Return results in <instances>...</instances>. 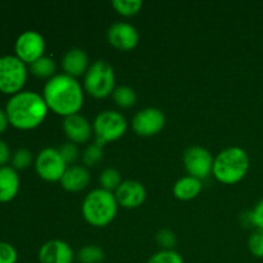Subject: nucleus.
<instances>
[{
	"label": "nucleus",
	"instance_id": "obj_1",
	"mask_svg": "<svg viewBox=\"0 0 263 263\" xmlns=\"http://www.w3.org/2000/svg\"><path fill=\"white\" fill-rule=\"evenodd\" d=\"M41 95L49 110L63 118L79 115L84 107L85 90L82 84L63 72L45 82Z\"/></svg>",
	"mask_w": 263,
	"mask_h": 263
},
{
	"label": "nucleus",
	"instance_id": "obj_2",
	"mask_svg": "<svg viewBox=\"0 0 263 263\" xmlns=\"http://www.w3.org/2000/svg\"><path fill=\"white\" fill-rule=\"evenodd\" d=\"M48 112L49 108L43 95L30 90H23L10 97L5 107L9 125L21 131L37 128L45 121Z\"/></svg>",
	"mask_w": 263,
	"mask_h": 263
},
{
	"label": "nucleus",
	"instance_id": "obj_3",
	"mask_svg": "<svg viewBox=\"0 0 263 263\" xmlns=\"http://www.w3.org/2000/svg\"><path fill=\"white\" fill-rule=\"evenodd\" d=\"M251 166L248 153L240 146H229L215 157L212 175L223 185H235L247 176Z\"/></svg>",
	"mask_w": 263,
	"mask_h": 263
},
{
	"label": "nucleus",
	"instance_id": "obj_4",
	"mask_svg": "<svg viewBox=\"0 0 263 263\" xmlns=\"http://www.w3.org/2000/svg\"><path fill=\"white\" fill-rule=\"evenodd\" d=\"M115 193L98 187L87 193L81 204L84 220L92 228H105L113 222L118 212Z\"/></svg>",
	"mask_w": 263,
	"mask_h": 263
},
{
	"label": "nucleus",
	"instance_id": "obj_5",
	"mask_svg": "<svg viewBox=\"0 0 263 263\" xmlns=\"http://www.w3.org/2000/svg\"><path fill=\"white\" fill-rule=\"evenodd\" d=\"M82 87L85 94L94 99H105L115 91L116 72L112 64L104 59H98L90 64L86 74L84 76Z\"/></svg>",
	"mask_w": 263,
	"mask_h": 263
},
{
	"label": "nucleus",
	"instance_id": "obj_6",
	"mask_svg": "<svg viewBox=\"0 0 263 263\" xmlns=\"http://www.w3.org/2000/svg\"><path fill=\"white\" fill-rule=\"evenodd\" d=\"M128 123L122 113L117 110H103L92 121V133L95 143L104 146L122 138L126 134Z\"/></svg>",
	"mask_w": 263,
	"mask_h": 263
},
{
	"label": "nucleus",
	"instance_id": "obj_7",
	"mask_svg": "<svg viewBox=\"0 0 263 263\" xmlns=\"http://www.w3.org/2000/svg\"><path fill=\"white\" fill-rule=\"evenodd\" d=\"M28 77L27 64L15 55L0 57V92L5 95L23 91Z\"/></svg>",
	"mask_w": 263,
	"mask_h": 263
},
{
	"label": "nucleus",
	"instance_id": "obj_8",
	"mask_svg": "<svg viewBox=\"0 0 263 263\" xmlns=\"http://www.w3.org/2000/svg\"><path fill=\"white\" fill-rule=\"evenodd\" d=\"M66 162L57 148H44L35 158V171L41 180L46 182L61 181L67 170Z\"/></svg>",
	"mask_w": 263,
	"mask_h": 263
},
{
	"label": "nucleus",
	"instance_id": "obj_9",
	"mask_svg": "<svg viewBox=\"0 0 263 263\" xmlns=\"http://www.w3.org/2000/svg\"><path fill=\"white\" fill-rule=\"evenodd\" d=\"M215 158L208 149L200 145H193L185 149L182 154V163L187 175L197 179H207L212 175Z\"/></svg>",
	"mask_w": 263,
	"mask_h": 263
},
{
	"label": "nucleus",
	"instance_id": "obj_10",
	"mask_svg": "<svg viewBox=\"0 0 263 263\" xmlns=\"http://www.w3.org/2000/svg\"><path fill=\"white\" fill-rule=\"evenodd\" d=\"M45 39L37 31L28 30L21 33L14 43V55L26 63L32 64L45 53Z\"/></svg>",
	"mask_w": 263,
	"mask_h": 263
},
{
	"label": "nucleus",
	"instance_id": "obj_11",
	"mask_svg": "<svg viewBox=\"0 0 263 263\" xmlns=\"http://www.w3.org/2000/svg\"><path fill=\"white\" fill-rule=\"evenodd\" d=\"M166 126V115L154 107L140 109L133 118V130L141 138H152L161 133Z\"/></svg>",
	"mask_w": 263,
	"mask_h": 263
},
{
	"label": "nucleus",
	"instance_id": "obj_12",
	"mask_svg": "<svg viewBox=\"0 0 263 263\" xmlns=\"http://www.w3.org/2000/svg\"><path fill=\"white\" fill-rule=\"evenodd\" d=\"M107 40L116 50L131 51L138 46L140 36L135 26L131 23L116 22L108 28Z\"/></svg>",
	"mask_w": 263,
	"mask_h": 263
},
{
	"label": "nucleus",
	"instance_id": "obj_13",
	"mask_svg": "<svg viewBox=\"0 0 263 263\" xmlns=\"http://www.w3.org/2000/svg\"><path fill=\"white\" fill-rule=\"evenodd\" d=\"M115 197L120 207L125 210H135L141 207L146 199V189L140 181L125 180L115 192Z\"/></svg>",
	"mask_w": 263,
	"mask_h": 263
},
{
	"label": "nucleus",
	"instance_id": "obj_14",
	"mask_svg": "<svg viewBox=\"0 0 263 263\" xmlns=\"http://www.w3.org/2000/svg\"><path fill=\"white\" fill-rule=\"evenodd\" d=\"M39 262L40 263H73L76 259L73 249L67 241L53 239L39 249Z\"/></svg>",
	"mask_w": 263,
	"mask_h": 263
},
{
	"label": "nucleus",
	"instance_id": "obj_15",
	"mask_svg": "<svg viewBox=\"0 0 263 263\" xmlns=\"http://www.w3.org/2000/svg\"><path fill=\"white\" fill-rule=\"evenodd\" d=\"M62 127H63L64 135L68 139V141L76 144V145L87 144L94 134L92 133V123H90L89 120L80 113L63 118Z\"/></svg>",
	"mask_w": 263,
	"mask_h": 263
},
{
	"label": "nucleus",
	"instance_id": "obj_16",
	"mask_svg": "<svg viewBox=\"0 0 263 263\" xmlns=\"http://www.w3.org/2000/svg\"><path fill=\"white\" fill-rule=\"evenodd\" d=\"M90 59L86 51L81 48H72L63 55L61 62L63 73L73 79L84 77L90 67Z\"/></svg>",
	"mask_w": 263,
	"mask_h": 263
},
{
	"label": "nucleus",
	"instance_id": "obj_17",
	"mask_svg": "<svg viewBox=\"0 0 263 263\" xmlns=\"http://www.w3.org/2000/svg\"><path fill=\"white\" fill-rule=\"evenodd\" d=\"M90 180L91 176L87 167H85L84 164H73L67 167L59 182L66 192L80 193L89 186Z\"/></svg>",
	"mask_w": 263,
	"mask_h": 263
},
{
	"label": "nucleus",
	"instance_id": "obj_18",
	"mask_svg": "<svg viewBox=\"0 0 263 263\" xmlns=\"http://www.w3.org/2000/svg\"><path fill=\"white\" fill-rule=\"evenodd\" d=\"M20 175L12 166L0 167V203H9L20 192Z\"/></svg>",
	"mask_w": 263,
	"mask_h": 263
},
{
	"label": "nucleus",
	"instance_id": "obj_19",
	"mask_svg": "<svg viewBox=\"0 0 263 263\" xmlns=\"http://www.w3.org/2000/svg\"><path fill=\"white\" fill-rule=\"evenodd\" d=\"M203 190V182L202 180L197 179L186 175L177 180L172 186V193L176 199L181 200V202H189V200L195 199L198 195L202 193Z\"/></svg>",
	"mask_w": 263,
	"mask_h": 263
},
{
	"label": "nucleus",
	"instance_id": "obj_20",
	"mask_svg": "<svg viewBox=\"0 0 263 263\" xmlns=\"http://www.w3.org/2000/svg\"><path fill=\"white\" fill-rule=\"evenodd\" d=\"M28 69L35 77L48 81L57 74V63L53 58L44 55L36 62H33L32 64H30Z\"/></svg>",
	"mask_w": 263,
	"mask_h": 263
},
{
	"label": "nucleus",
	"instance_id": "obj_21",
	"mask_svg": "<svg viewBox=\"0 0 263 263\" xmlns=\"http://www.w3.org/2000/svg\"><path fill=\"white\" fill-rule=\"evenodd\" d=\"M112 99L115 104L121 109H130L138 102V95L133 87L127 86V85H121L115 89Z\"/></svg>",
	"mask_w": 263,
	"mask_h": 263
},
{
	"label": "nucleus",
	"instance_id": "obj_22",
	"mask_svg": "<svg viewBox=\"0 0 263 263\" xmlns=\"http://www.w3.org/2000/svg\"><path fill=\"white\" fill-rule=\"evenodd\" d=\"M99 184L102 189L115 193L120 187V185L122 184V177H121L120 171L113 168V167H108V168L103 170L99 176Z\"/></svg>",
	"mask_w": 263,
	"mask_h": 263
},
{
	"label": "nucleus",
	"instance_id": "obj_23",
	"mask_svg": "<svg viewBox=\"0 0 263 263\" xmlns=\"http://www.w3.org/2000/svg\"><path fill=\"white\" fill-rule=\"evenodd\" d=\"M104 258V251L100 247L94 246V244L82 247L76 254V259L80 263H102Z\"/></svg>",
	"mask_w": 263,
	"mask_h": 263
},
{
	"label": "nucleus",
	"instance_id": "obj_24",
	"mask_svg": "<svg viewBox=\"0 0 263 263\" xmlns=\"http://www.w3.org/2000/svg\"><path fill=\"white\" fill-rule=\"evenodd\" d=\"M103 157H104V151H103V146L99 145L98 143L89 144L86 148L82 152V164L85 167H95L103 161Z\"/></svg>",
	"mask_w": 263,
	"mask_h": 263
},
{
	"label": "nucleus",
	"instance_id": "obj_25",
	"mask_svg": "<svg viewBox=\"0 0 263 263\" xmlns=\"http://www.w3.org/2000/svg\"><path fill=\"white\" fill-rule=\"evenodd\" d=\"M112 7L122 17H134L143 8L141 0H113Z\"/></svg>",
	"mask_w": 263,
	"mask_h": 263
},
{
	"label": "nucleus",
	"instance_id": "obj_26",
	"mask_svg": "<svg viewBox=\"0 0 263 263\" xmlns=\"http://www.w3.org/2000/svg\"><path fill=\"white\" fill-rule=\"evenodd\" d=\"M12 167L14 170H26L32 164L33 162V156H32V152L28 151L26 148H21L17 149L14 153L12 154Z\"/></svg>",
	"mask_w": 263,
	"mask_h": 263
},
{
	"label": "nucleus",
	"instance_id": "obj_27",
	"mask_svg": "<svg viewBox=\"0 0 263 263\" xmlns=\"http://www.w3.org/2000/svg\"><path fill=\"white\" fill-rule=\"evenodd\" d=\"M146 263H185L184 258L179 252L175 249L171 251H166V249H161L159 252L154 253L151 258L148 259Z\"/></svg>",
	"mask_w": 263,
	"mask_h": 263
},
{
	"label": "nucleus",
	"instance_id": "obj_28",
	"mask_svg": "<svg viewBox=\"0 0 263 263\" xmlns=\"http://www.w3.org/2000/svg\"><path fill=\"white\" fill-rule=\"evenodd\" d=\"M58 151L67 166H73L77 162V159L80 158L79 145L71 143V141H66L64 144H62L58 148Z\"/></svg>",
	"mask_w": 263,
	"mask_h": 263
},
{
	"label": "nucleus",
	"instance_id": "obj_29",
	"mask_svg": "<svg viewBox=\"0 0 263 263\" xmlns=\"http://www.w3.org/2000/svg\"><path fill=\"white\" fill-rule=\"evenodd\" d=\"M248 249L256 258H263V230L256 229L248 238Z\"/></svg>",
	"mask_w": 263,
	"mask_h": 263
},
{
	"label": "nucleus",
	"instance_id": "obj_30",
	"mask_svg": "<svg viewBox=\"0 0 263 263\" xmlns=\"http://www.w3.org/2000/svg\"><path fill=\"white\" fill-rule=\"evenodd\" d=\"M156 241L162 249L171 251V249H174L175 247H176V234L172 230H170V229H162V230H159L158 233H157Z\"/></svg>",
	"mask_w": 263,
	"mask_h": 263
},
{
	"label": "nucleus",
	"instance_id": "obj_31",
	"mask_svg": "<svg viewBox=\"0 0 263 263\" xmlns=\"http://www.w3.org/2000/svg\"><path fill=\"white\" fill-rule=\"evenodd\" d=\"M17 249L9 243L0 241V263H17Z\"/></svg>",
	"mask_w": 263,
	"mask_h": 263
},
{
	"label": "nucleus",
	"instance_id": "obj_32",
	"mask_svg": "<svg viewBox=\"0 0 263 263\" xmlns=\"http://www.w3.org/2000/svg\"><path fill=\"white\" fill-rule=\"evenodd\" d=\"M252 221H253V228L263 230V199L259 200L253 210L251 211Z\"/></svg>",
	"mask_w": 263,
	"mask_h": 263
},
{
	"label": "nucleus",
	"instance_id": "obj_33",
	"mask_svg": "<svg viewBox=\"0 0 263 263\" xmlns=\"http://www.w3.org/2000/svg\"><path fill=\"white\" fill-rule=\"evenodd\" d=\"M10 159H12V153H10L9 146L4 140L0 139V167L7 166Z\"/></svg>",
	"mask_w": 263,
	"mask_h": 263
},
{
	"label": "nucleus",
	"instance_id": "obj_34",
	"mask_svg": "<svg viewBox=\"0 0 263 263\" xmlns=\"http://www.w3.org/2000/svg\"><path fill=\"white\" fill-rule=\"evenodd\" d=\"M8 126H9V120H8L7 113H5V109L0 108V135L7 130Z\"/></svg>",
	"mask_w": 263,
	"mask_h": 263
}]
</instances>
